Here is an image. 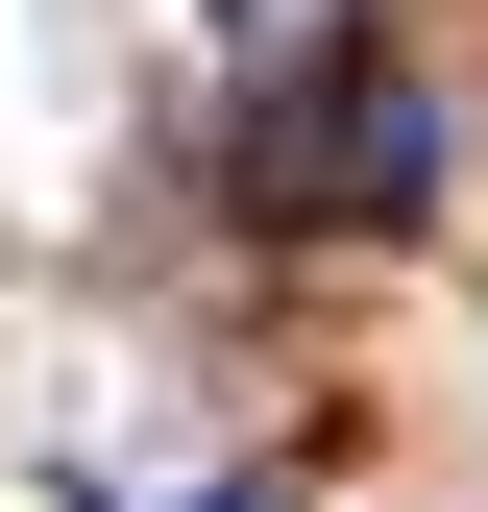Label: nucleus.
<instances>
[{"instance_id": "obj_1", "label": "nucleus", "mask_w": 488, "mask_h": 512, "mask_svg": "<svg viewBox=\"0 0 488 512\" xmlns=\"http://www.w3.org/2000/svg\"><path fill=\"white\" fill-rule=\"evenodd\" d=\"M269 147H293V171H269V196H318V220H415V196H440V98H415V74H391V49H342V74H318V98H293V122H269Z\"/></svg>"}, {"instance_id": "obj_2", "label": "nucleus", "mask_w": 488, "mask_h": 512, "mask_svg": "<svg viewBox=\"0 0 488 512\" xmlns=\"http://www.w3.org/2000/svg\"><path fill=\"white\" fill-rule=\"evenodd\" d=\"M196 512H269V488H196Z\"/></svg>"}]
</instances>
